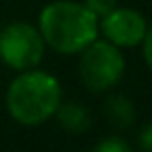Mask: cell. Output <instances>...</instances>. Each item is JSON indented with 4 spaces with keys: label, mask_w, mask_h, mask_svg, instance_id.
Masks as SVG:
<instances>
[{
    "label": "cell",
    "mask_w": 152,
    "mask_h": 152,
    "mask_svg": "<svg viewBox=\"0 0 152 152\" xmlns=\"http://www.w3.org/2000/svg\"><path fill=\"white\" fill-rule=\"evenodd\" d=\"M106 40L115 46H137L146 36V21L133 9H113L102 17L100 25Z\"/></svg>",
    "instance_id": "obj_5"
},
{
    "label": "cell",
    "mask_w": 152,
    "mask_h": 152,
    "mask_svg": "<svg viewBox=\"0 0 152 152\" xmlns=\"http://www.w3.org/2000/svg\"><path fill=\"white\" fill-rule=\"evenodd\" d=\"M56 119L58 123L73 133H81L90 127V115L86 113V108L77 102H67V104H58L56 108Z\"/></svg>",
    "instance_id": "obj_7"
},
{
    "label": "cell",
    "mask_w": 152,
    "mask_h": 152,
    "mask_svg": "<svg viewBox=\"0 0 152 152\" xmlns=\"http://www.w3.org/2000/svg\"><path fill=\"white\" fill-rule=\"evenodd\" d=\"M83 4H86L98 19H102L106 13H110V11L117 7V0H83Z\"/></svg>",
    "instance_id": "obj_9"
},
{
    "label": "cell",
    "mask_w": 152,
    "mask_h": 152,
    "mask_svg": "<svg viewBox=\"0 0 152 152\" xmlns=\"http://www.w3.org/2000/svg\"><path fill=\"white\" fill-rule=\"evenodd\" d=\"M0 58L15 71H27L44 58V38L29 23H11L0 34Z\"/></svg>",
    "instance_id": "obj_4"
},
{
    "label": "cell",
    "mask_w": 152,
    "mask_h": 152,
    "mask_svg": "<svg viewBox=\"0 0 152 152\" xmlns=\"http://www.w3.org/2000/svg\"><path fill=\"white\" fill-rule=\"evenodd\" d=\"M61 104V86L56 77L44 71H21L7 90V108L21 125H40L48 121Z\"/></svg>",
    "instance_id": "obj_2"
},
{
    "label": "cell",
    "mask_w": 152,
    "mask_h": 152,
    "mask_svg": "<svg viewBox=\"0 0 152 152\" xmlns=\"http://www.w3.org/2000/svg\"><path fill=\"white\" fill-rule=\"evenodd\" d=\"M40 34L56 52H81L98 36V17L86 4L58 0L40 13Z\"/></svg>",
    "instance_id": "obj_1"
},
{
    "label": "cell",
    "mask_w": 152,
    "mask_h": 152,
    "mask_svg": "<svg viewBox=\"0 0 152 152\" xmlns=\"http://www.w3.org/2000/svg\"><path fill=\"white\" fill-rule=\"evenodd\" d=\"M94 150H96V152H131V146H129L127 142H123L121 137L115 135V137H108V140L96 144Z\"/></svg>",
    "instance_id": "obj_8"
},
{
    "label": "cell",
    "mask_w": 152,
    "mask_h": 152,
    "mask_svg": "<svg viewBox=\"0 0 152 152\" xmlns=\"http://www.w3.org/2000/svg\"><path fill=\"white\" fill-rule=\"evenodd\" d=\"M144 58L148 63V67L152 69V27L146 31L144 36Z\"/></svg>",
    "instance_id": "obj_11"
},
{
    "label": "cell",
    "mask_w": 152,
    "mask_h": 152,
    "mask_svg": "<svg viewBox=\"0 0 152 152\" xmlns=\"http://www.w3.org/2000/svg\"><path fill=\"white\" fill-rule=\"evenodd\" d=\"M79 61V75L83 86L90 92H106L113 88L125 69V58L115 44L106 42H92L81 50Z\"/></svg>",
    "instance_id": "obj_3"
},
{
    "label": "cell",
    "mask_w": 152,
    "mask_h": 152,
    "mask_svg": "<svg viewBox=\"0 0 152 152\" xmlns=\"http://www.w3.org/2000/svg\"><path fill=\"white\" fill-rule=\"evenodd\" d=\"M140 146L144 148V150H148V152H152V123H148L142 131H140Z\"/></svg>",
    "instance_id": "obj_10"
},
{
    "label": "cell",
    "mask_w": 152,
    "mask_h": 152,
    "mask_svg": "<svg viewBox=\"0 0 152 152\" xmlns=\"http://www.w3.org/2000/svg\"><path fill=\"white\" fill-rule=\"evenodd\" d=\"M104 115H106L108 123L117 129H127L135 121V108H133L131 100L121 94H115L104 102Z\"/></svg>",
    "instance_id": "obj_6"
}]
</instances>
